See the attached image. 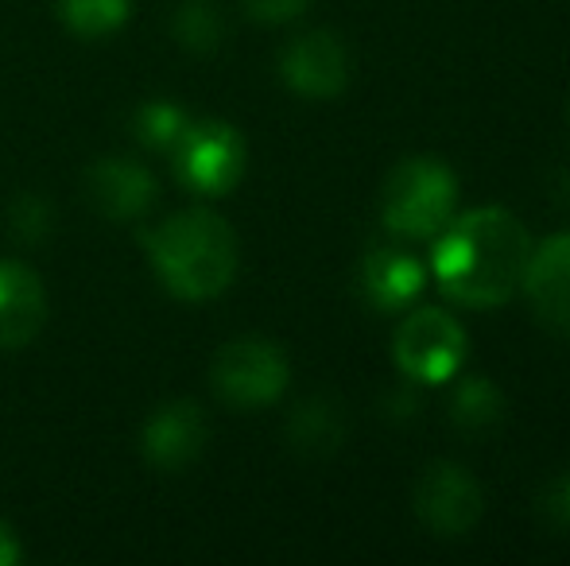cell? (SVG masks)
Instances as JSON below:
<instances>
[{
    "mask_svg": "<svg viewBox=\"0 0 570 566\" xmlns=\"http://www.w3.org/2000/svg\"><path fill=\"white\" fill-rule=\"evenodd\" d=\"M532 249V237L517 214L485 206L446 221L431 272L446 299L462 307H501L524 287Z\"/></svg>",
    "mask_w": 570,
    "mask_h": 566,
    "instance_id": "obj_1",
    "label": "cell"
},
{
    "mask_svg": "<svg viewBox=\"0 0 570 566\" xmlns=\"http://www.w3.org/2000/svg\"><path fill=\"white\" fill-rule=\"evenodd\" d=\"M144 249L159 284L187 302L218 299L237 276V237L222 214L195 206L144 234Z\"/></svg>",
    "mask_w": 570,
    "mask_h": 566,
    "instance_id": "obj_2",
    "label": "cell"
},
{
    "mask_svg": "<svg viewBox=\"0 0 570 566\" xmlns=\"http://www.w3.org/2000/svg\"><path fill=\"white\" fill-rule=\"evenodd\" d=\"M458 206L454 171L435 156H412L384 179L381 221L392 237L423 241L443 234Z\"/></svg>",
    "mask_w": 570,
    "mask_h": 566,
    "instance_id": "obj_3",
    "label": "cell"
},
{
    "mask_svg": "<svg viewBox=\"0 0 570 566\" xmlns=\"http://www.w3.org/2000/svg\"><path fill=\"white\" fill-rule=\"evenodd\" d=\"M287 380H292V365L287 354L268 338H237L214 354L210 365V385L218 400L229 408L253 411L268 408L284 396Z\"/></svg>",
    "mask_w": 570,
    "mask_h": 566,
    "instance_id": "obj_4",
    "label": "cell"
},
{
    "mask_svg": "<svg viewBox=\"0 0 570 566\" xmlns=\"http://www.w3.org/2000/svg\"><path fill=\"white\" fill-rule=\"evenodd\" d=\"M175 175L187 190L203 198H222L245 179L248 143L229 121H190L179 143L171 148Z\"/></svg>",
    "mask_w": 570,
    "mask_h": 566,
    "instance_id": "obj_5",
    "label": "cell"
},
{
    "mask_svg": "<svg viewBox=\"0 0 570 566\" xmlns=\"http://www.w3.org/2000/svg\"><path fill=\"white\" fill-rule=\"evenodd\" d=\"M396 369L415 385H446L465 361V330L439 307H415L392 334Z\"/></svg>",
    "mask_w": 570,
    "mask_h": 566,
    "instance_id": "obj_6",
    "label": "cell"
},
{
    "mask_svg": "<svg viewBox=\"0 0 570 566\" xmlns=\"http://www.w3.org/2000/svg\"><path fill=\"white\" fill-rule=\"evenodd\" d=\"M415 516L439 539H462L485 516V489L458 461H435L415 481Z\"/></svg>",
    "mask_w": 570,
    "mask_h": 566,
    "instance_id": "obj_7",
    "label": "cell"
},
{
    "mask_svg": "<svg viewBox=\"0 0 570 566\" xmlns=\"http://www.w3.org/2000/svg\"><path fill=\"white\" fill-rule=\"evenodd\" d=\"M279 78L292 93L311 101H331L350 86V51L342 36L326 28L303 31L279 51Z\"/></svg>",
    "mask_w": 570,
    "mask_h": 566,
    "instance_id": "obj_8",
    "label": "cell"
},
{
    "mask_svg": "<svg viewBox=\"0 0 570 566\" xmlns=\"http://www.w3.org/2000/svg\"><path fill=\"white\" fill-rule=\"evenodd\" d=\"M210 443V419L195 400H167L148 416L140 430L144 461L159 474H183L203 458Z\"/></svg>",
    "mask_w": 570,
    "mask_h": 566,
    "instance_id": "obj_9",
    "label": "cell"
},
{
    "mask_svg": "<svg viewBox=\"0 0 570 566\" xmlns=\"http://www.w3.org/2000/svg\"><path fill=\"white\" fill-rule=\"evenodd\" d=\"M82 190L106 221H136L156 202V175L128 156H106L86 167Z\"/></svg>",
    "mask_w": 570,
    "mask_h": 566,
    "instance_id": "obj_10",
    "label": "cell"
},
{
    "mask_svg": "<svg viewBox=\"0 0 570 566\" xmlns=\"http://www.w3.org/2000/svg\"><path fill=\"white\" fill-rule=\"evenodd\" d=\"M47 322V295L36 268L0 260V349H23Z\"/></svg>",
    "mask_w": 570,
    "mask_h": 566,
    "instance_id": "obj_11",
    "label": "cell"
},
{
    "mask_svg": "<svg viewBox=\"0 0 570 566\" xmlns=\"http://www.w3.org/2000/svg\"><path fill=\"white\" fill-rule=\"evenodd\" d=\"M357 284H361V295L368 299V307L404 310L407 302L420 299V291L428 287V268H423L407 249L381 245V249H373L365 260H361Z\"/></svg>",
    "mask_w": 570,
    "mask_h": 566,
    "instance_id": "obj_12",
    "label": "cell"
},
{
    "mask_svg": "<svg viewBox=\"0 0 570 566\" xmlns=\"http://www.w3.org/2000/svg\"><path fill=\"white\" fill-rule=\"evenodd\" d=\"M524 291L543 322L570 334V234L551 237L540 249H532Z\"/></svg>",
    "mask_w": 570,
    "mask_h": 566,
    "instance_id": "obj_13",
    "label": "cell"
},
{
    "mask_svg": "<svg viewBox=\"0 0 570 566\" xmlns=\"http://www.w3.org/2000/svg\"><path fill=\"white\" fill-rule=\"evenodd\" d=\"M345 435H350V419H345V408L334 396H307L303 404H295V411L284 424V438L292 454L311 461L334 458L345 446Z\"/></svg>",
    "mask_w": 570,
    "mask_h": 566,
    "instance_id": "obj_14",
    "label": "cell"
},
{
    "mask_svg": "<svg viewBox=\"0 0 570 566\" xmlns=\"http://www.w3.org/2000/svg\"><path fill=\"white\" fill-rule=\"evenodd\" d=\"M504 411H509V400L489 377H462L454 385L451 400H446L451 427L462 430L465 438L493 435L504 424Z\"/></svg>",
    "mask_w": 570,
    "mask_h": 566,
    "instance_id": "obj_15",
    "label": "cell"
},
{
    "mask_svg": "<svg viewBox=\"0 0 570 566\" xmlns=\"http://www.w3.org/2000/svg\"><path fill=\"white\" fill-rule=\"evenodd\" d=\"M171 36L183 51L214 54L229 36L226 12L218 8V0H179L171 12Z\"/></svg>",
    "mask_w": 570,
    "mask_h": 566,
    "instance_id": "obj_16",
    "label": "cell"
},
{
    "mask_svg": "<svg viewBox=\"0 0 570 566\" xmlns=\"http://www.w3.org/2000/svg\"><path fill=\"white\" fill-rule=\"evenodd\" d=\"M59 23L78 39H106L132 16V0H55Z\"/></svg>",
    "mask_w": 570,
    "mask_h": 566,
    "instance_id": "obj_17",
    "label": "cell"
},
{
    "mask_svg": "<svg viewBox=\"0 0 570 566\" xmlns=\"http://www.w3.org/2000/svg\"><path fill=\"white\" fill-rule=\"evenodd\" d=\"M190 121H195V117H190L183 106H175V101H167V98H156V101L136 106L132 137L148 151H167V156H171V148L179 143V137L187 132Z\"/></svg>",
    "mask_w": 570,
    "mask_h": 566,
    "instance_id": "obj_18",
    "label": "cell"
},
{
    "mask_svg": "<svg viewBox=\"0 0 570 566\" xmlns=\"http://www.w3.org/2000/svg\"><path fill=\"white\" fill-rule=\"evenodd\" d=\"M8 221H12L16 241L39 245V241H47V234H51L55 210L43 195H20L12 206H8Z\"/></svg>",
    "mask_w": 570,
    "mask_h": 566,
    "instance_id": "obj_19",
    "label": "cell"
},
{
    "mask_svg": "<svg viewBox=\"0 0 570 566\" xmlns=\"http://www.w3.org/2000/svg\"><path fill=\"white\" fill-rule=\"evenodd\" d=\"M535 508H540L543 524H551L556 532H570V469L556 474L535 497Z\"/></svg>",
    "mask_w": 570,
    "mask_h": 566,
    "instance_id": "obj_20",
    "label": "cell"
},
{
    "mask_svg": "<svg viewBox=\"0 0 570 566\" xmlns=\"http://www.w3.org/2000/svg\"><path fill=\"white\" fill-rule=\"evenodd\" d=\"M381 416L392 419V424H412V419L420 416V388H415V380L389 388V393L381 396Z\"/></svg>",
    "mask_w": 570,
    "mask_h": 566,
    "instance_id": "obj_21",
    "label": "cell"
},
{
    "mask_svg": "<svg viewBox=\"0 0 570 566\" xmlns=\"http://www.w3.org/2000/svg\"><path fill=\"white\" fill-rule=\"evenodd\" d=\"M240 8H245L256 23H287L307 12L311 0H240Z\"/></svg>",
    "mask_w": 570,
    "mask_h": 566,
    "instance_id": "obj_22",
    "label": "cell"
},
{
    "mask_svg": "<svg viewBox=\"0 0 570 566\" xmlns=\"http://www.w3.org/2000/svg\"><path fill=\"white\" fill-rule=\"evenodd\" d=\"M23 559V547H20V536L12 532V524L0 516V566H16Z\"/></svg>",
    "mask_w": 570,
    "mask_h": 566,
    "instance_id": "obj_23",
    "label": "cell"
},
{
    "mask_svg": "<svg viewBox=\"0 0 570 566\" xmlns=\"http://www.w3.org/2000/svg\"><path fill=\"white\" fill-rule=\"evenodd\" d=\"M567 121H570V101H567Z\"/></svg>",
    "mask_w": 570,
    "mask_h": 566,
    "instance_id": "obj_24",
    "label": "cell"
}]
</instances>
